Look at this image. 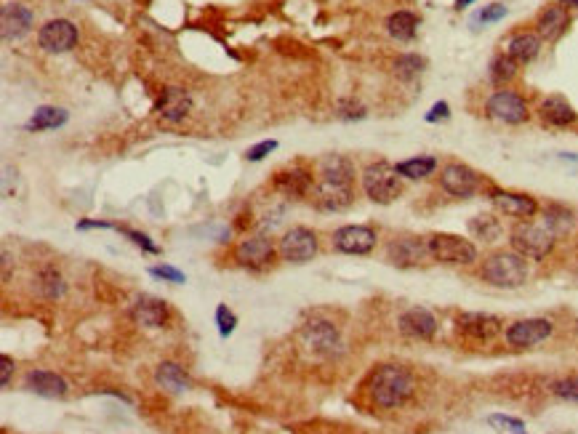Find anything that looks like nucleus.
Instances as JSON below:
<instances>
[{"instance_id":"4","label":"nucleus","mask_w":578,"mask_h":434,"mask_svg":"<svg viewBox=\"0 0 578 434\" xmlns=\"http://www.w3.org/2000/svg\"><path fill=\"white\" fill-rule=\"evenodd\" d=\"M432 261L448 264V267H472L479 261V251L472 240L453 232H432L426 235Z\"/></svg>"},{"instance_id":"38","label":"nucleus","mask_w":578,"mask_h":434,"mask_svg":"<svg viewBox=\"0 0 578 434\" xmlns=\"http://www.w3.org/2000/svg\"><path fill=\"white\" fill-rule=\"evenodd\" d=\"M424 67H426V61L421 59L419 54H402L395 61V72H398L400 78H413V75H419Z\"/></svg>"},{"instance_id":"36","label":"nucleus","mask_w":578,"mask_h":434,"mask_svg":"<svg viewBox=\"0 0 578 434\" xmlns=\"http://www.w3.org/2000/svg\"><path fill=\"white\" fill-rule=\"evenodd\" d=\"M485 424L491 429H496L501 434H519L525 432V421L522 418H515V415H504V413H493L485 418Z\"/></svg>"},{"instance_id":"2","label":"nucleus","mask_w":578,"mask_h":434,"mask_svg":"<svg viewBox=\"0 0 578 434\" xmlns=\"http://www.w3.org/2000/svg\"><path fill=\"white\" fill-rule=\"evenodd\" d=\"M528 258L519 256L517 251H493L479 261L477 267V277L485 282V285H493V288H501V291H515V288H522L528 282Z\"/></svg>"},{"instance_id":"28","label":"nucleus","mask_w":578,"mask_h":434,"mask_svg":"<svg viewBox=\"0 0 578 434\" xmlns=\"http://www.w3.org/2000/svg\"><path fill=\"white\" fill-rule=\"evenodd\" d=\"M155 381H158L160 389L171 392V395H181L192 386L189 375L184 373V368L176 365V362H160L158 371H155Z\"/></svg>"},{"instance_id":"29","label":"nucleus","mask_w":578,"mask_h":434,"mask_svg":"<svg viewBox=\"0 0 578 434\" xmlns=\"http://www.w3.org/2000/svg\"><path fill=\"white\" fill-rule=\"evenodd\" d=\"M541 221L555 232L557 237H565L570 229H573V224H576V214L568 208V205H562V203H549L544 211H541Z\"/></svg>"},{"instance_id":"27","label":"nucleus","mask_w":578,"mask_h":434,"mask_svg":"<svg viewBox=\"0 0 578 434\" xmlns=\"http://www.w3.org/2000/svg\"><path fill=\"white\" fill-rule=\"evenodd\" d=\"M320 178L333 184H352L355 181V165L344 155H328L320 160Z\"/></svg>"},{"instance_id":"21","label":"nucleus","mask_w":578,"mask_h":434,"mask_svg":"<svg viewBox=\"0 0 578 434\" xmlns=\"http://www.w3.org/2000/svg\"><path fill=\"white\" fill-rule=\"evenodd\" d=\"M131 317L136 325H144V328H163L168 322V304L163 298L141 296L131 307Z\"/></svg>"},{"instance_id":"35","label":"nucleus","mask_w":578,"mask_h":434,"mask_svg":"<svg viewBox=\"0 0 578 434\" xmlns=\"http://www.w3.org/2000/svg\"><path fill=\"white\" fill-rule=\"evenodd\" d=\"M517 75V61L512 59V56H506V54H499L496 59L491 61V80L496 83V85H504V83H509V80Z\"/></svg>"},{"instance_id":"18","label":"nucleus","mask_w":578,"mask_h":434,"mask_svg":"<svg viewBox=\"0 0 578 434\" xmlns=\"http://www.w3.org/2000/svg\"><path fill=\"white\" fill-rule=\"evenodd\" d=\"M312 200L320 211H344L352 205L355 200V192H352V184H333V181H322L318 178V184L312 187Z\"/></svg>"},{"instance_id":"6","label":"nucleus","mask_w":578,"mask_h":434,"mask_svg":"<svg viewBox=\"0 0 578 434\" xmlns=\"http://www.w3.org/2000/svg\"><path fill=\"white\" fill-rule=\"evenodd\" d=\"M482 187H485L482 176L466 163H445L440 168V189L451 198L469 200L475 198Z\"/></svg>"},{"instance_id":"19","label":"nucleus","mask_w":578,"mask_h":434,"mask_svg":"<svg viewBox=\"0 0 578 434\" xmlns=\"http://www.w3.org/2000/svg\"><path fill=\"white\" fill-rule=\"evenodd\" d=\"M24 386H27L32 395L45 397V400H61V397L67 395V389H70L67 381H64L59 373L43 371V368L30 371V373L24 375Z\"/></svg>"},{"instance_id":"12","label":"nucleus","mask_w":578,"mask_h":434,"mask_svg":"<svg viewBox=\"0 0 578 434\" xmlns=\"http://www.w3.org/2000/svg\"><path fill=\"white\" fill-rule=\"evenodd\" d=\"M333 248L339 254H347V256H368L376 242H379V232L368 224H347V227H339L333 232Z\"/></svg>"},{"instance_id":"39","label":"nucleus","mask_w":578,"mask_h":434,"mask_svg":"<svg viewBox=\"0 0 578 434\" xmlns=\"http://www.w3.org/2000/svg\"><path fill=\"white\" fill-rule=\"evenodd\" d=\"M506 14H509V8H506L504 3H491V6H485L482 11H477V14H475L472 24H493V21L504 19Z\"/></svg>"},{"instance_id":"7","label":"nucleus","mask_w":578,"mask_h":434,"mask_svg":"<svg viewBox=\"0 0 578 434\" xmlns=\"http://www.w3.org/2000/svg\"><path fill=\"white\" fill-rule=\"evenodd\" d=\"M555 333V322L546 317H525V320H515L504 328V341L512 349H533L544 344L546 338H552Z\"/></svg>"},{"instance_id":"41","label":"nucleus","mask_w":578,"mask_h":434,"mask_svg":"<svg viewBox=\"0 0 578 434\" xmlns=\"http://www.w3.org/2000/svg\"><path fill=\"white\" fill-rule=\"evenodd\" d=\"M118 232H123V235L128 237L134 245H139L141 251H147V254H160V248L152 242V237L144 235V232H136V229H128V227H118Z\"/></svg>"},{"instance_id":"45","label":"nucleus","mask_w":578,"mask_h":434,"mask_svg":"<svg viewBox=\"0 0 578 434\" xmlns=\"http://www.w3.org/2000/svg\"><path fill=\"white\" fill-rule=\"evenodd\" d=\"M451 118V107L448 101H437L429 112H426V123H440V120H448Z\"/></svg>"},{"instance_id":"42","label":"nucleus","mask_w":578,"mask_h":434,"mask_svg":"<svg viewBox=\"0 0 578 434\" xmlns=\"http://www.w3.org/2000/svg\"><path fill=\"white\" fill-rule=\"evenodd\" d=\"M149 275L160 277V280H165V282H174V285H181V282L187 280V277H184V272H179L176 267H168V264L152 267V269H149Z\"/></svg>"},{"instance_id":"33","label":"nucleus","mask_w":578,"mask_h":434,"mask_svg":"<svg viewBox=\"0 0 578 434\" xmlns=\"http://www.w3.org/2000/svg\"><path fill=\"white\" fill-rule=\"evenodd\" d=\"M469 232L477 240H482V242H496L504 235V224H501V218L491 216V214L488 216H475L469 221Z\"/></svg>"},{"instance_id":"1","label":"nucleus","mask_w":578,"mask_h":434,"mask_svg":"<svg viewBox=\"0 0 578 434\" xmlns=\"http://www.w3.org/2000/svg\"><path fill=\"white\" fill-rule=\"evenodd\" d=\"M416 389H419V384H416L413 371L400 362H384L379 368H373L365 381V395L381 411L405 408L411 402V397L416 395Z\"/></svg>"},{"instance_id":"11","label":"nucleus","mask_w":578,"mask_h":434,"mask_svg":"<svg viewBox=\"0 0 578 434\" xmlns=\"http://www.w3.org/2000/svg\"><path fill=\"white\" fill-rule=\"evenodd\" d=\"M386 258L400 269H416L432 261L426 237L419 235H400L386 245Z\"/></svg>"},{"instance_id":"47","label":"nucleus","mask_w":578,"mask_h":434,"mask_svg":"<svg viewBox=\"0 0 578 434\" xmlns=\"http://www.w3.org/2000/svg\"><path fill=\"white\" fill-rule=\"evenodd\" d=\"M559 6H565V8H578V0H557Z\"/></svg>"},{"instance_id":"24","label":"nucleus","mask_w":578,"mask_h":434,"mask_svg":"<svg viewBox=\"0 0 578 434\" xmlns=\"http://www.w3.org/2000/svg\"><path fill=\"white\" fill-rule=\"evenodd\" d=\"M192 107V96L181 88H165L158 99V115L168 123H179Z\"/></svg>"},{"instance_id":"49","label":"nucleus","mask_w":578,"mask_h":434,"mask_svg":"<svg viewBox=\"0 0 578 434\" xmlns=\"http://www.w3.org/2000/svg\"><path fill=\"white\" fill-rule=\"evenodd\" d=\"M519 434H528V432H519Z\"/></svg>"},{"instance_id":"30","label":"nucleus","mask_w":578,"mask_h":434,"mask_svg":"<svg viewBox=\"0 0 578 434\" xmlns=\"http://www.w3.org/2000/svg\"><path fill=\"white\" fill-rule=\"evenodd\" d=\"M67 120H70L67 110H59V107H38V110L32 112V118H30V123H27L24 128H27V131H32V134H38V131L61 128Z\"/></svg>"},{"instance_id":"43","label":"nucleus","mask_w":578,"mask_h":434,"mask_svg":"<svg viewBox=\"0 0 578 434\" xmlns=\"http://www.w3.org/2000/svg\"><path fill=\"white\" fill-rule=\"evenodd\" d=\"M275 149H278V141H275V138H267V141H259L256 147H251V149L245 152V158L251 160V163H256V160L267 158V155L275 152Z\"/></svg>"},{"instance_id":"20","label":"nucleus","mask_w":578,"mask_h":434,"mask_svg":"<svg viewBox=\"0 0 578 434\" xmlns=\"http://www.w3.org/2000/svg\"><path fill=\"white\" fill-rule=\"evenodd\" d=\"M0 27H3V40L21 38L32 27V11L27 6H21V3H3Z\"/></svg>"},{"instance_id":"3","label":"nucleus","mask_w":578,"mask_h":434,"mask_svg":"<svg viewBox=\"0 0 578 434\" xmlns=\"http://www.w3.org/2000/svg\"><path fill=\"white\" fill-rule=\"evenodd\" d=\"M559 237L544 224V221H515L512 232H509V245L512 251H517L519 256L530 258V261H544L555 251Z\"/></svg>"},{"instance_id":"37","label":"nucleus","mask_w":578,"mask_h":434,"mask_svg":"<svg viewBox=\"0 0 578 434\" xmlns=\"http://www.w3.org/2000/svg\"><path fill=\"white\" fill-rule=\"evenodd\" d=\"M549 392L559 400H568V402H578V375H562L557 381L549 384Z\"/></svg>"},{"instance_id":"25","label":"nucleus","mask_w":578,"mask_h":434,"mask_svg":"<svg viewBox=\"0 0 578 434\" xmlns=\"http://www.w3.org/2000/svg\"><path fill=\"white\" fill-rule=\"evenodd\" d=\"M275 187L288 198H304V195L312 192L315 181H312V174L304 171V168H288V171L275 174Z\"/></svg>"},{"instance_id":"22","label":"nucleus","mask_w":578,"mask_h":434,"mask_svg":"<svg viewBox=\"0 0 578 434\" xmlns=\"http://www.w3.org/2000/svg\"><path fill=\"white\" fill-rule=\"evenodd\" d=\"M539 118L552 128H568L578 120V112L565 96H546L539 104Z\"/></svg>"},{"instance_id":"16","label":"nucleus","mask_w":578,"mask_h":434,"mask_svg":"<svg viewBox=\"0 0 578 434\" xmlns=\"http://www.w3.org/2000/svg\"><path fill=\"white\" fill-rule=\"evenodd\" d=\"M38 43H40V48L48 51V54H64V51L75 48V43H78V30H75L72 21L51 19L40 27Z\"/></svg>"},{"instance_id":"46","label":"nucleus","mask_w":578,"mask_h":434,"mask_svg":"<svg viewBox=\"0 0 578 434\" xmlns=\"http://www.w3.org/2000/svg\"><path fill=\"white\" fill-rule=\"evenodd\" d=\"M11 373H14V360L8 355L0 357V384H3V389H8V384H11Z\"/></svg>"},{"instance_id":"44","label":"nucleus","mask_w":578,"mask_h":434,"mask_svg":"<svg viewBox=\"0 0 578 434\" xmlns=\"http://www.w3.org/2000/svg\"><path fill=\"white\" fill-rule=\"evenodd\" d=\"M339 118L344 120H362L365 118V107L362 104H358V101L347 99L339 104Z\"/></svg>"},{"instance_id":"26","label":"nucleus","mask_w":578,"mask_h":434,"mask_svg":"<svg viewBox=\"0 0 578 434\" xmlns=\"http://www.w3.org/2000/svg\"><path fill=\"white\" fill-rule=\"evenodd\" d=\"M541 51V35L539 32H517L512 35L506 43V56L517 61V64H528L539 56Z\"/></svg>"},{"instance_id":"34","label":"nucleus","mask_w":578,"mask_h":434,"mask_svg":"<svg viewBox=\"0 0 578 434\" xmlns=\"http://www.w3.org/2000/svg\"><path fill=\"white\" fill-rule=\"evenodd\" d=\"M38 288L45 298H61L64 296V291H67L64 277H61L54 267H45V269L38 275Z\"/></svg>"},{"instance_id":"14","label":"nucleus","mask_w":578,"mask_h":434,"mask_svg":"<svg viewBox=\"0 0 578 434\" xmlns=\"http://www.w3.org/2000/svg\"><path fill=\"white\" fill-rule=\"evenodd\" d=\"M485 110H488L491 118L501 120V123H509V125H522L525 120L530 118V110H528L525 99L519 94H515V91H506V88L493 91L488 96Z\"/></svg>"},{"instance_id":"40","label":"nucleus","mask_w":578,"mask_h":434,"mask_svg":"<svg viewBox=\"0 0 578 434\" xmlns=\"http://www.w3.org/2000/svg\"><path fill=\"white\" fill-rule=\"evenodd\" d=\"M216 325H219L221 338L232 335V331L238 328V317H235V312H232L227 304H219V307H216Z\"/></svg>"},{"instance_id":"48","label":"nucleus","mask_w":578,"mask_h":434,"mask_svg":"<svg viewBox=\"0 0 578 434\" xmlns=\"http://www.w3.org/2000/svg\"><path fill=\"white\" fill-rule=\"evenodd\" d=\"M469 3H475V0H456V8H466V6H469Z\"/></svg>"},{"instance_id":"15","label":"nucleus","mask_w":578,"mask_h":434,"mask_svg":"<svg viewBox=\"0 0 578 434\" xmlns=\"http://www.w3.org/2000/svg\"><path fill=\"white\" fill-rule=\"evenodd\" d=\"M275 256H278L275 242L264 235H251L235 245V261L245 269H264L275 261Z\"/></svg>"},{"instance_id":"8","label":"nucleus","mask_w":578,"mask_h":434,"mask_svg":"<svg viewBox=\"0 0 578 434\" xmlns=\"http://www.w3.org/2000/svg\"><path fill=\"white\" fill-rule=\"evenodd\" d=\"M488 200L493 203V208L501 216L515 218V221H528L541 214L539 200L528 192H512V189H501V187H488Z\"/></svg>"},{"instance_id":"17","label":"nucleus","mask_w":578,"mask_h":434,"mask_svg":"<svg viewBox=\"0 0 578 434\" xmlns=\"http://www.w3.org/2000/svg\"><path fill=\"white\" fill-rule=\"evenodd\" d=\"M398 328L402 335L413 338V341H432L437 335V317L432 315L426 307H411L405 309L398 320Z\"/></svg>"},{"instance_id":"10","label":"nucleus","mask_w":578,"mask_h":434,"mask_svg":"<svg viewBox=\"0 0 578 434\" xmlns=\"http://www.w3.org/2000/svg\"><path fill=\"white\" fill-rule=\"evenodd\" d=\"M318 235L307 227H291L278 240V256L288 264H307L318 256Z\"/></svg>"},{"instance_id":"13","label":"nucleus","mask_w":578,"mask_h":434,"mask_svg":"<svg viewBox=\"0 0 578 434\" xmlns=\"http://www.w3.org/2000/svg\"><path fill=\"white\" fill-rule=\"evenodd\" d=\"M456 331L469 341L488 344L499 333H504V320L488 312H461L456 315Z\"/></svg>"},{"instance_id":"23","label":"nucleus","mask_w":578,"mask_h":434,"mask_svg":"<svg viewBox=\"0 0 578 434\" xmlns=\"http://www.w3.org/2000/svg\"><path fill=\"white\" fill-rule=\"evenodd\" d=\"M570 24V14L565 6L559 3H549L536 19V32L541 35V40H557Z\"/></svg>"},{"instance_id":"32","label":"nucleus","mask_w":578,"mask_h":434,"mask_svg":"<svg viewBox=\"0 0 578 434\" xmlns=\"http://www.w3.org/2000/svg\"><path fill=\"white\" fill-rule=\"evenodd\" d=\"M386 32L398 40H413L416 32H419V17L413 11H395L389 19H386Z\"/></svg>"},{"instance_id":"31","label":"nucleus","mask_w":578,"mask_h":434,"mask_svg":"<svg viewBox=\"0 0 578 434\" xmlns=\"http://www.w3.org/2000/svg\"><path fill=\"white\" fill-rule=\"evenodd\" d=\"M398 174L408 181H421V178H429L435 171H437V158L432 155H419V158H411V160H402L395 165Z\"/></svg>"},{"instance_id":"5","label":"nucleus","mask_w":578,"mask_h":434,"mask_svg":"<svg viewBox=\"0 0 578 434\" xmlns=\"http://www.w3.org/2000/svg\"><path fill=\"white\" fill-rule=\"evenodd\" d=\"M362 192L365 198L379 203V205H389L402 195V176L398 174L395 165H389L386 160H379V163H371L365 171H362Z\"/></svg>"},{"instance_id":"9","label":"nucleus","mask_w":578,"mask_h":434,"mask_svg":"<svg viewBox=\"0 0 578 434\" xmlns=\"http://www.w3.org/2000/svg\"><path fill=\"white\" fill-rule=\"evenodd\" d=\"M301 341L304 347L318 357H333L341 349V333L339 325L331 320L312 317L309 322L301 325Z\"/></svg>"}]
</instances>
